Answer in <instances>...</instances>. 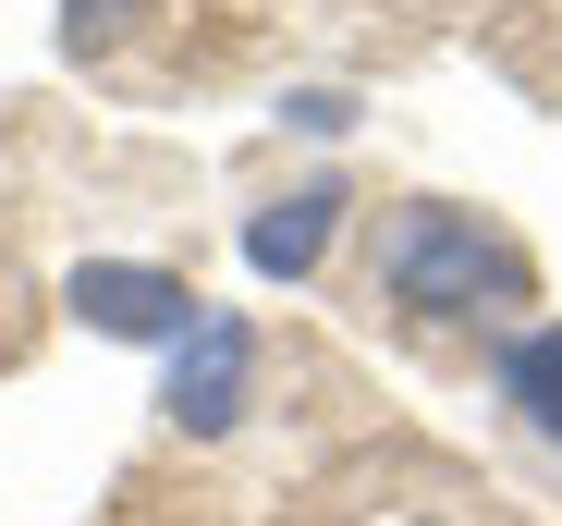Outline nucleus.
Here are the masks:
<instances>
[{"instance_id":"nucleus-1","label":"nucleus","mask_w":562,"mask_h":526,"mask_svg":"<svg viewBox=\"0 0 562 526\" xmlns=\"http://www.w3.org/2000/svg\"><path fill=\"white\" fill-rule=\"evenodd\" d=\"M367 294L416 331H526L538 318V257L514 221L464 197H404L367 233Z\"/></svg>"},{"instance_id":"nucleus-2","label":"nucleus","mask_w":562,"mask_h":526,"mask_svg":"<svg viewBox=\"0 0 562 526\" xmlns=\"http://www.w3.org/2000/svg\"><path fill=\"white\" fill-rule=\"evenodd\" d=\"M257 368H269V331H257L245 306H209V318L159 356V416L183 428V441H233V428L257 416Z\"/></svg>"},{"instance_id":"nucleus-3","label":"nucleus","mask_w":562,"mask_h":526,"mask_svg":"<svg viewBox=\"0 0 562 526\" xmlns=\"http://www.w3.org/2000/svg\"><path fill=\"white\" fill-rule=\"evenodd\" d=\"M61 306H74L86 331H99V343H159V356H171V343L209 318V294L183 282L171 257H74Z\"/></svg>"},{"instance_id":"nucleus-4","label":"nucleus","mask_w":562,"mask_h":526,"mask_svg":"<svg viewBox=\"0 0 562 526\" xmlns=\"http://www.w3.org/2000/svg\"><path fill=\"white\" fill-rule=\"evenodd\" d=\"M342 221H355V184L342 171H306V184H281V197L245 209V270L257 282H318V257L342 245Z\"/></svg>"},{"instance_id":"nucleus-5","label":"nucleus","mask_w":562,"mask_h":526,"mask_svg":"<svg viewBox=\"0 0 562 526\" xmlns=\"http://www.w3.org/2000/svg\"><path fill=\"white\" fill-rule=\"evenodd\" d=\"M490 404H502V428L562 478V318H526V331H502V356H490Z\"/></svg>"},{"instance_id":"nucleus-6","label":"nucleus","mask_w":562,"mask_h":526,"mask_svg":"<svg viewBox=\"0 0 562 526\" xmlns=\"http://www.w3.org/2000/svg\"><path fill=\"white\" fill-rule=\"evenodd\" d=\"M330 526H490V514H452L440 490H367V502H342Z\"/></svg>"},{"instance_id":"nucleus-7","label":"nucleus","mask_w":562,"mask_h":526,"mask_svg":"<svg viewBox=\"0 0 562 526\" xmlns=\"http://www.w3.org/2000/svg\"><path fill=\"white\" fill-rule=\"evenodd\" d=\"M135 13H147V0H61V49H111Z\"/></svg>"},{"instance_id":"nucleus-8","label":"nucleus","mask_w":562,"mask_h":526,"mask_svg":"<svg viewBox=\"0 0 562 526\" xmlns=\"http://www.w3.org/2000/svg\"><path fill=\"white\" fill-rule=\"evenodd\" d=\"M281 123H306V135H342V123H355V99H342V86H294V99H281Z\"/></svg>"}]
</instances>
